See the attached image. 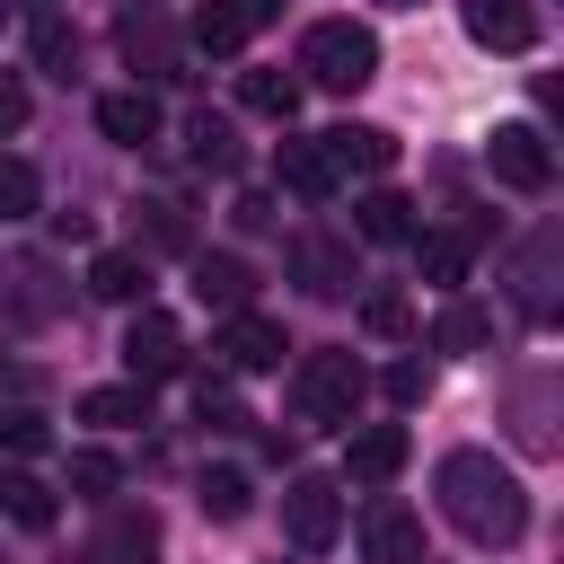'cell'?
Segmentation results:
<instances>
[{"label": "cell", "mask_w": 564, "mask_h": 564, "mask_svg": "<svg viewBox=\"0 0 564 564\" xmlns=\"http://www.w3.org/2000/svg\"><path fill=\"white\" fill-rule=\"evenodd\" d=\"M432 494H441L449 529L476 538V546H511V538L529 529V494H520V476H511L494 449H449V458L432 467Z\"/></svg>", "instance_id": "cell-1"}, {"label": "cell", "mask_w": 564, "mask_h": 564, "mask_svg": "<svg viewBox=\"0 0 564 564\" xmlns=\"http://www.w3.org/2000/svg\"><path fill=\"white\" fill-rule=\"evenodd\" d=\"M361 397H370V370L352 352H308L291 370V414L317 423V432H352L361 423Z\"/></svg>", "instance_id": "cell-2"}, {"label": "cell", "mask_w": 564, "mask_h": 564, "mask_svg": "<svg viewBox=\"0 0 564 564\" xmlns=\"http://www.w3.org/2000/svg\"><path fill=\"white\" fill-rule=\"evenodd\" d=\"M300 70H308V88L352 97V88H370V79H379V35H370V26H352V18H317V26L300 35Z\"/></svg>", "instance_id": "cell-3"}, {"label": "cell", "mask_w": 564, "mask_h": 564, "mask_svg": "<svg viewBox=\"0 0 564 564\" xmlns=\"http://www.w3.org/2000/svg\"><path fill=\"white\" fill-rule=\"evenodd\" d=\"M555 264H564V229L546 220V229H529L520 247H511V264H502V282H511V300H520V317L529 326H546L555 317Z\"/></svg>", "instance_id": "cell-4"}, {"label": "cell", "mask_w": 564, "mask_h": 564, "mask_svg": "<svg viewBox=\"0 0 564 564\" xmlns=\"http://www.w3.org/2000/svg\"><path fill=\"white\" fill-rule=\"evenodd\" d=\"M485 167H494V185H511V194H546V185H555V150H546L538 123H494V132H485Z\"/></svg>", "instance_id": "cell-5"}, {"label": "cell", "mask_w": 564, "mask_h": 564, "mask_svg": "<svg viewBox=\"0 0 564 564\" xmlns=\"http://www.w3.org/2000/svg\"><path fill=\"white\" fill-rule=\"evenodd\" d=\"M282 529H291L300 555H326V546L344 538V494H335V476H291V485H282Z\"/></svg>", "instance_id": "cell-6"}, {"label": "cell", "mask_w": 564, "mask_h": 564, "mask_svg": "<svg viewBox=\"0 0 564 564\" xmlns=\"http://www.w3.org/2000/svg\"><path fill=\"white\" fill-rule=\"evenodd\" d=\"M485 229H494V220H485V212H467L458 229H414V238H405V247H414V264H423V282H432L441 300H449V291L467 282V264H476Z\"/></svg>", "instance_id": "cell-7"}, {"label": "cell", "mask_w": 564, "mask_h": 564, "mask_svg": "<svg viewBox=\"0 0 564 564\" xmlns=\"http://www.w3.org/2000/svg\"><path fill=\"white\" fill-rule=\"evenodd\" d=\"M115 53H123L141 79H185V44H176V26H167L159 9H123V18H115Z\"/></svg>", "instance_id": "cell-8"}, {"label": "cell", "mask_w": 564, "mask_h": 564, "mask_svg": "<svg viewBox=\"0 0 564 564\" xmlns=\"http://www.w3.org/2000/svg\"><path fill=\"white\" fill-rule=\"evenodd\" d=\"M123 370H132L141 388L176 379V370H185V326H176L167 308H141V317L123 326Z\"/></svg>", "instance_id": "cell-9"}, {"label": "cell", "mask_w": 564, "mask_h": 564, "mask_svg": "<svg viewBox=\"0 0 564 564\" xmlns=\"http://www.w3.org/2000/svg\"><path fill=\"white\" fill-rule=\"evenodd\" d=\"M291 282H300L308 300H344V291H352V247L326 238V229H300V238H291Z\"/></svg>", "instance_id": "cell-10"}, {"label": "cell", "mask_w": 564, "mask_h": 564, "mask_svg": "<svg viewBox=\"0 0 564 564\" xmlns=\"http://www.w3.org/2000/svg\"><path fill=\"white\" fill-rule=\"evenodd\" d=\"M361 555H370V564H423V520H414L397 494L361 502Z\"/></svg>", "instance_id": "cell-11"}, {"label": "cell", "mask_w": 564, "mask_h": 564, "mask_svg": "<svg viewBox=\"0 0 564 564\" xmlns=\"http://www.w3.org/2000/svg\"><path fill=\"white\" fill-rule=\"evenodd\" d=\"M458 18H467V35L485 53H529L538 44V9L529 0H458Z\"/></svg>", "instance_id": "cell-12"}, {"label": "cell", "mask_w": 564, "mask_h": 564, "mask_svg": "<svg viewBox=\"0 0 564 564\" xmlns=\"http://www.w3.org/2000/svg\"><path fill=\"white\" fill-rule=\"evenodd\" d=\"M405 423H352V441H344V476L352 485H388L397 467H405Z\"/></svg>", "instance_id": "cell-13"}, {"label": "cell", "mask_w": 564, "mask_h": 564, "mask_svg": "<svg viewBox=\"0 0 564 564\" xmlns=\"http://www.w3.org/2000/svg\"><path fill=\"white\" fill-rule=\"evenodd\" d=\"M159 123H167V115H159V97H150V88H106V97H97V132H106V141H123V150H150V141H159Z\"/></svg>", "instance_id": "cell-14"}, {"label": "cell", "mask_w": 564, "mask_h": 564, "mask_svg": "<svg viewBox=\"0 0 564 564\" xmlns=\"http://www.w3.org/2000/svg\"><path fill=\"white\" fill-rule=\"evenodd\" d=\"M317 150H326L335 185H344V176H379V167L397 159V141H388L379 123H335V132H317Z\"/></svg>", "instance_id": "cell-15"}, {"label": "cell", "mask_w": 564, "mask_h": 564, "mask_svg": "<svg viewBox=\"0 0 564 564\" xmlns=\"http://www.w3.org/2000/svg\"><path fill=\"white\" fill-rule=\"evenodd\" d=\"M282 352H291V344H282V326H273V317H256V308H238V317L220 326V361H229V370H282Z\"/></svg>", "instance_id": "cell-16"}, {"label": "cell", "mask_w": 564, "mask_h": 564, "mask_svg": "<svg viewBox=\"0 0 564 564\" xmlns=\"http://www.w3.org/2000/svg\"><path fill=\"white\" fill-rule=\"evenodd\" d=\"M194 300H203V308H220V317H238V308L256 300V273H247L238 256H212V247H194Z\"/></svg>", "instance_id": "cell-17"}, {"label": "cell", "mask_w": 564, "mask_h": 564, "mask_svg": "<svg viewBox=\"0 0 564 564\" xmlns=\"http://www.w3.org/2000/svg\"><path fill=\"white\" fill-rule=\"evenodd\" d=\"M352 229H361L370 247H405L423 220H414V203H405V194H388V185H379V194H361V203H352Z\"/></svg>", "instance_id": "cell-18"}, {"label": "cell", "mask_w": 564, "mask_h": 564, "mask_svg": "<svg viewBox=\"0 0 564 564\" xmlns=\"http://www.w3.org/2000/svg\"><path fill=\"white\" fill-rule=\"evenodd\" d=\"M88 291H97V300H115V308H132V300L150 291L141 247H106V256H88Z\"/></svg>", "instance_id": "cell-19"}, {"label": "cell", "mask_w": 564, "mask_h": 564, "mask_svg": "<svg viewBox=\"0 0 564 564\" xmlns=\"http://www.w3.org/2000/svg\"><path fill=\"white\" fill-rule=\"evenodd\" d=\"M273 176H282L300 203H326V194H335V167H326L317 141H282V150H273Z\"/></svg>", "instance_id": "cell-20"}, {"label": "cell", "mask_w": 564, "mask_h": 564, "mask_svg": "<svg viewBox=\"0 0 564 564\" xmlns=\"http://www.w3.org/2000/svg\"><path fill=\"white\" fill-rule=\"evenodd\" d=\"M88 564H159V520H150V511H123V520L88 546Z\"/></svg>", "instance_id": "cell-21"}, {"label": "cell", "mask_w": 564, "mask_h": 564, "mask_svg": "<svg viewBox=\"0 0 564 564\" xmlns=\"http://www.w3.org/2000/svg\"><path fill=\"white\" fill-rule=\"evenodd\" d=\"M238 106L264 115V123H291L300 115V79L291 70H238Z\"/></svg>", "instance_id": "cell-22"}, {"label": "cell", "mask_w": 564, "mask_h": 564, "mask_svg": "<svg viewBox=\"0 0 564 564\" xmlns=\"http://www.w3.org/2000/svg\"><path fill=\"white\" fill-rule=\"evenodd\" d=\"M79 423H97V432L150 423V388H141V379H123V388H88V397H79Z\"/></svg>", "instance_id": "cell-23"}, {"label": "cell", "mask_w": 564, "mask_h": 564, "mask_svg": "<svg viewBox=\"0 0 564 564\" xmlns=\"http://www.w3.org/2000/svg\"><path fill=\"white\" fill-rule=\"evenodd\" d=\"M185 150H194V167H212V176H238V132H229V115H194L185 123Z\"/></svg>", "instance_id": "cell-24"}, {"label": "cell", "mask_w": 564, "mask_h": 564, "mask_svg": "<svg viewBox=\"0 0 564 564\" xmlns=\"http://www.w3.org/2000/svg\"><path fill=\"white\" fill-rule=\"evenodd\" d=\"M432 335H441V352H485V344H494V317H485L476 300H458V291H449V300H441V326H432Z\"/></svg>", "instance_id": "cell-25"}, {"label": "cell", "mask_w": 564, "mask_h": 564, "mask_svg": "<svg viewBox=\"0 0 564 564\" xmlns=\"http://www.w3.org/2000/svg\"><path fill=\"white\" fill-rule=\"evenodd\" d=\"M185 35H194V53H212V62H229V53H238V44H247V18H238V9H229V0H203V9H194V26H185Z\"/></svg>", "instance_id": "cell-26"}, {"label": "cell", "mask_w": 564, "mask_h": 564, "mask_svg": "<svg viewBox=\"0 0 564 564\" xmlns=\"http://www.w3.org/2000/svg\"><path fill=\"white\" fill-rule=\"evenodd\" d=\"M0 511H9L18 529H53V485H35V476H0Z\"/></svg>", "instance_id": "cell-27"}, {"label": "cell", "mask_w": 564, "mask_h": 564, "mask_svg": "<svg viewBox=\"0 0 564 564\" xmlns=\"http://www.w3.org/2000/svg\"><path fill=\"white\" fill-rule=\"evenodd\" d=\"M35 212H44L35 167H26V159H0V220H35Z\"/></svg>", "instance_id": "cell-28"}, {"label": "cell", "mask_w": 564, "mask_h": 564, "mask_svg": "<svg viewBox=\"0 0 564 564\" xmlns=\"http://www.w3.org/2000/svg\"><path fill=\"white\" fill-rule=\"evenodd\" d=\"M115 485H123V467H115L106 449H70V494H79V502H106Z\"/></svg>", "instance_id": "cell-29"}, {"label": "cell", "mask_w": 564, "mask_h": 564, "mask_svg": "<svg viewBox=\"0 0 564 564\" xmlns=\"http://www.w3.org/2000/svg\"><path fill=\"white\" fill-rule=\"evenodd\" d=\"M141 238H150V247H167V256H194V229H185V212H176V203H141Z\"/></svg>", "instance_id": "cell-30"}, {"label": "cell", "mask_w": 564, "mask_h": 564, "mask_svg": "<svg viewBox=\"0 0 564 564\" xmlns=\"http://www.w3.org/2000/svg\"><path fill=\"white\" fill-rule=\"evenodd\" d=\"M247 502H256V494H247L238 467H212V476H203V511H212V520H247Z\"/></svg>", "instance_id": "cell-31"}, {"label": "cell", "mask_w": 564, "mask_h": 564, "mask_svg": "<svg viewBox=\"0 0 564 564\" xmlns=\"http://www.w3.org/2000/svg\"><path fill=\"white\" fill-rule=\"evenodd\" d=\"M35 62H44V70H62V79H70V70H79V35H70V26H62V18H35Z\"/></svg>", "instance_id": "cell-32"}, {"label": "cell", "mask_w": 564, "mask_h": 564, "mask_svg": "<svg viewBox=\"0 0 564 564\" xmlns=\"http://www.w3.org/2000/svg\"><path fill=\"white\" fill-rule=\"evenodd\" d=\"M361 326H370V335H405V326H414L405 291H361Z\"/></svg>", "instance_id": "cell-33"}, {"label": "cell", "mask_w": 564, "mask_h": 564, "mask_svg": "<svg viewBox=\"0 0 564 564\" xmlns=\"http://www.w3.org/2000/svg\"><path fill=\"white\" fill-rule=\"evenodd\" d=\"M520 441H529V449H555V423H546V379H529V388H520Z\"/></svg>", "instance_id": "cell-34"}, {"label": "cell", "mask_w": 564, "mask_h": 564, "mask_svg": "<svg viewBox=\"0 0 564 564\" xmlns=\"http://www.w3.org/2000/svg\"><path fill=\"white\" fill-rule=\"evenodd\" d=\"M0 441H9L18 458H35V449H44L53 432H44V414H9V423H0Z\"/></svg>", "instance_id": "cell-35"}, {"label": "cell", "mask_w": 564, "mask_h": 564, "mask_svg": "<svg viewBox=\"0 0 564 564\" xmlns=\"http://www.w3.org/2000/svg\"><path fill=\"white\" fill-rule=\"evenodd\" d=\"M194 405H203V423H212V432H238V423H247V414H238V397H220L212 379H203V397H194Z\"/></svg>", "instance_id": "cell-36"}, {"label": "cell", "mask_w": 564, "mask_h": 564, "mask_svg": "<svg viewBox=\"0 0 564 564\" xmlns=\"http://www.w3.org/2000/svg\"><path fill=\"white\" fill-rule=\"evenodd\" d=\"M18 123H26V79H18V70H0V141H9Z\"/></svg>", "instance_id": "cell-37"}, {"label": "cell", "mask_w": 564, "mask_h": 564, "mask_svg": "<svg viewBox=\"0 0 564 564\" xmlns=\"http://www.w3.org/2000/svg\"><path fill=\"white\" fill-rule=\"evenodd\" d=\"M423 388H432V370H423V361H397V370H388V397H397V405H414Z\"/></svg>", "instance_id": "cell-38"}, {"label": "cell", "mask_w": 564, "mask_h": 564, "mask_svg": "<svg viewBox=\"0 0 564 564\" xmlns=\"http://www.w3.org/2000/svg\"><path fill=\"white\" fill-rule=\"evenodd\" d=\"M229 220H238V229H273V203H264V194H238Z\"/></svg>", "instance_id": "cell-39"}, {"label": "cell", "mask_w": 564, "mask_h": 564, "mask_svg": "<svg viewBox=\"0 0 564 564\" xmlns=\"http://www.w3.org/2000/svg\"><path fill=\"white\" fill-rule=\"evenodd\" d=\"M229 9H238V18H247V35H256V26H264V18L282 9V0H229Z\"/></svg>", "instance_id": "cell-40"}, {"label": "cell", "mask_w": 564, "mask_h": 564, "mask_svg": "<svg viewBox=\"0 0 564 564\" xmlns=\"http://www.w3.org/2000/svg\"><path fill=\"white\" fill-rule=\"evenodd\" d=\"M388 9H423V0H388Z\"/></svg>", "instance_id": "cell-41"}, {"label": "cell", "mask_w": 564, "mask_h": 564, "mask_svg": "<svg viewBox=\"0 0 564 564\" xmlns=\"http://www.w3.org/2000/svg\"><path fill=\"white\" fill-rule=\"evenodd\" d=\"M9 9H18V0H9ZM26 9H44V0H26Z\"/></svg>", "instance_id": "cell-42"}, {"label": "cell", "mask_w": 564, "mask_h": 564, "mask_svg": "<svg viewBox=\"0 0 564 564\" xmlns=\"http://www.w3.org/2000/svg\"><path fill=\"white\" fill-rule=\"evenodd\" d=\"M0 26H9V0H0Z\"/></svg>", "instance_id": "cell-43"}]
</instances>
